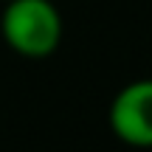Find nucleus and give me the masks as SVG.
I'll return each instance as SVG.
<instances>
[{
	"instance_id": "nucleus-1",
	"label": "nucleus",
	"mask_w": 152,
	"mask_h": 152,
	"mask_svg": "<svg viewBox=\"0 0 152 152\" xmlns=\"http://www.w3.org/2000/svg\"><path fill=\"white\" fill-rule=\"evenodd\" d=\"M0 31L20 56L45 59L62 42V17L51 0H6Z\"/></svg>"
},
{
	"instance_id": "nucleus-2",
	"label": "nucleus",
	"mask_w": 152,
	"mask_h": 152,
	"mask_svg": "<svg viewBox=\"0 0 152 152\" xmlns=\"http://www.w3.org/2000/svg\"><path fill=\"white\" fill-rule=\"evenodd\" d=\"M110 130L118 141L138 149L152 147V79H135L110 102Z\"/></svg>"
}]
</instances>
